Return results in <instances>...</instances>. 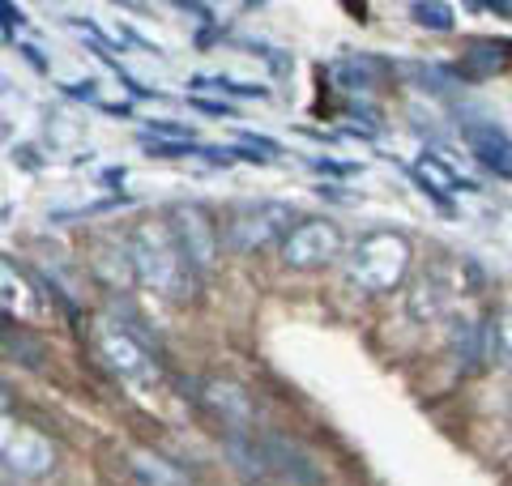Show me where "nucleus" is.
<instances>
[{
  "instance_id": "nucleus-1",
  "label": "nucleus",
  "mask_w": 512,
  "mask_h": 486,
  "mask_svg": "<svg viewBox=\"0 0 512 486\" xmlns=\"http://www.w3.org/2000/svg\"><path fill=\"white\" fill-rule=\"evenodd\" d=\"M128 269L141 286H150L167 299H184L192 290V269L167 222H141L128 235Z\"/></svg>"
},
{
  "instance_id": "nucleus-2",
  "label": "nucleus",
  "mask_w": 512,
  "mask_h": 486,
  "mask_svg": "<svg viewBox=\"0 0 512 486\" xmlns=\"http://www.w3.org/2000/svg\"><path fill=\"white\" fill-rule=\"evenodd\" d=\"M410 261H414V252L402 231H367L346 252V278L350 286L380 295V290H397L406 282Z\"/></svg>"
},
{
  "instance_id": "nucleus-3",
  "label": "nucleus",
  "mask_w": 512,
  "mask_h": 486,
  "mask_svg": "<svg viewBox=\"0 0 512 486\" xmlns=\"http://www.w3.org/2000/svg\"><path fill=\"white\" fill-rule=\"evenodd\" d=\"M60 461V448L52 444V435H43L39 427L22 423L18 414H0V465L18 478H47Z\"/></svg>"
},
{
  "instance_id": "nucleus-4",
  "label": "nucleus",
  "mask_w": 512,
  "mask_h": 486,
  "mask_svg": "<svg viewBox=\"0 0 512 486\" xmlns=\"http://www.w3.org/2000/svg\"><path fill=\"white\" fill-rule=\"evenodd\" d=\"M291 222H295V209L286 201H256V205L235 209L222 239H227V248L235 256H252V252L269 248L274 239L291 235Z\"/></svg>"
},
{
  "instance_id": "nucleus-5",
  "label": "nucleus",
  "mask_w": 512,
  "mask_h": 486,
  "mask_svg": "<svg viewBox=\"0 0 512 486\" xmlns=\"http://www.w3.org/2000/svg\"><path fill=\"white\" fill-rule=\"evenodd\" d=\"M346 239L338 231V222L329 218H303L291 226V235L282 239V265L286 269H325L342 256Z\"/></svg>"
},
{
  "instance_id": "nucleus-6",
  "label": "nucleus",
  "mask_w": 512,
  "mask_h": 486,
  "mask_svg": "<svg viewBox=\"0 0 512 486\" xmlns=\"http://www.w3.org/2000/svg\"><path fill=\"white\" fill-rule=\"evenodd\" d=\"M167 226H171V235H175V243H180V252H184V261H188L192 273H205L214 265L222 231H218V222L210 218V209L205 205H171Z\"/></svg>"
},
{
  "instance_id": "nucleus-7",
  "label": "nucleus",
  "mask_w": 512,
  "mask_h": 486,
  "mask_svg": "<svg viewBox=\"0 0 512 486\" xmlns=\"http://www.w3.org/2000/svg\"><path fill=\"white\" fill-rule=\"evenodd\" d=\"M94 350H99L103 367L111 371V376H120V380L141 384V380L154 376L150 350L141 346L137 337L124 329V324H116V320H99V324H94Z\"/></svg>"
},
{
  "instance_id": "nucleus-8",
  "label": "nucleus",
  "mask_w": 512,
  "mask_h": 486,
  "mask_svg": "<svg viewBox=\"0 0 512 486\" xmlns=\"http://www.w3.org/2000/svg\"><path fill=\"white\" fill-rule=\"evenodd\" d=\"M461 137H466L470 154L483 162L487 171H495L500 180H512V137L504 124L495 120H470L466 128H461Z\"/></svg>"
},
{
  "instance_id": "nucleus-9",
  "label": "nucleus",
  "mask_w": 512,
  "mask_h": 486,
  "mask_svg": "<svg viewBox=\"0 0 512 486\" xmlns=\"http://www.w3.org/2000/svg\"><path fill=\"white\" fill-rule=\"evenodd\" d=\"M0 316H18V320L39 316V286L9 256H0Z\"/></svg>"
},
{
  "instance_id": "nucleus-10",
  "label": "nucleus",
  "mask_w": 512,
  "mask_h": 486,
  "mask_svg": "<svg viewBox=\"0 0 512 486\" xmlns=\"http://www.w3.org/2000/svg\"><path fill=\"white\" fill-rule=\"evenodd\" d=\"M205 405H210V410H214L231 431L252 427V418H256L252 397H248L239 384H231V380H210V384H205Z\"/></svg>"
},
{
  "instance_id": "nucleus-11",
  "label": "nucleus",
  "mask_w": 512,
  "mask_h": 486,
  "mask_svg": "<svg viewBox=\"0 0 512 486\" xmlns=\"http://www.w3.org/2000/svg\"><path fill=\"white\" fill-rule=\"evenodd\" d=\"M491 342H487V329L478 320H457L453 324V354H457V363H461V371H470L478 359H483V350H487Z\"/></svg>"
},
{
  "instance_id": "nucleus-12",
  "label": "nucleus",
  "mask_w": 512,
  "mask_h": 486,
  "mask_svg": "<svg viewBox=\"0 0 512 486\" xmlns=\"http://www.w3.org/2000/svg\"><path fill=\"white\" fill-rule=\"evenodd\" d=\"M333 81H338L342 90H367L372 81L384 73V64L380 60H372V56H346V60H338L333 64Z\"/></svg>"
},
{
  "instance_id": "nucleus-13",
  "label": "nucleus",
  "mask_w": 512,
  "mask_h": 486,
  "mask_svg": "<svg viewBox=\"0 0 512 486\" xmlns=\"http://www.w3.org/2000/svg\"><path fill=\"white\" fill-rule=\"evenodd\" d=\"M448 299H453V290H448L440 278H423L419 286H414V295H410V312L419 316V320H436Z\"/></svg>"
},
{
  "instance_id": "nucleus-14",
  "label": "nucleus",
  "mask_w": 512,
  "mask_h": 486,
  "mask_svg": "<svg viewBox=\"0 0 512 486\" xmlns=\"http://www.w3.org/2000/svg\"><path fill=\"white\" fill-rule=\"evenodd\" d=\"M487 342H491V350H495V359H500L504 367H512V303L500 307V316L491 320Z\"/></svg>"
},
{
  "instance_id": "nucleus-15",
  "label": "nucleus",
  "mask_w": 512,
  "mask_h": 486,
  "mask_svg": "<svg viewBox=\"0 0 512 486\" xmlns=\"http://www.w3.org/2000/svg\"><path fill=\"white\" fill-rule=\"evenodd\" d=\"M508 60V43H474L466 52V69L470 73H495Z\"/></svg>"
},
{
  "instance_id": "nucleus-16",
  "label": "nucleus",
  "mask_w": 512,
  "mask_h": 486,
  "mask_svg": "<svg viewBox=\"0 0 512 486\" xmlns=\"http://www.w3.org/2000/svg\"><path fill=\"white\" fill-rule=\"evenodd\" d=\"M410 18L419 22V26H427V30H453V9L448 5H436V0H431V5H410Z\"/></svg>"
},
{
  "instance_id": "nucleus-17",
  "label": "nucleus",
  "mask_w": 512,
  "mask_h": 486,
  "mask_svg": "<svg viewBox=\"0 0 512 486\" xmlns=\"http://www.w3.org/2000/svg\"><path fill=\"white\" fill-rule=\"evenodd\" d=\"M192 86H214V90H231V94H248V99H265V86H248V81H231V77H197Z\"/></svg>"
},
{
  "instance_id": "nucleus-18",
  "label": "nucleus",
  "mask_w": 512,
  "mask_h": 486,
  "mask_svg": "<svg viewBox=\"0 0 512 486\" xmlns=\"http://www.w3.org/2000/svg\"><path fill=\"white\" fill-rule=\"evenodd\" d=\"M0 22H5V26H13V22H22V13L13 9V5H0Z\"/></svg>"
},
{
  "instance_id": "nucleus-19",
  "label": "nucleus",
  "mask_w": 512,
  "mask_h": 486,
  "mask_svg": "<svg viewBox=\"0 0 512 486\" xmlns=\"http://www.w3.org/2000/svg\"><path fill=\"white\" fill-rule=\"evenodd\" d=\"M0 414H9V384L0 380Z\"/></svg>"
},
{
  "instance_id": "nucleus-20",
  "label": "nucleus",
  "mask_w": 512,
  "mask_h": 486,
  "mask_svg": "<svg viewBox=\"0 0 512 486\" xmlns=\"http://www.w3.org/2000/svg\"><path fill=\"white\" fill-rule=\"evenodd\" d=\"M508 410H512V397H508Z\"/></svg>"
}]
</instances>
